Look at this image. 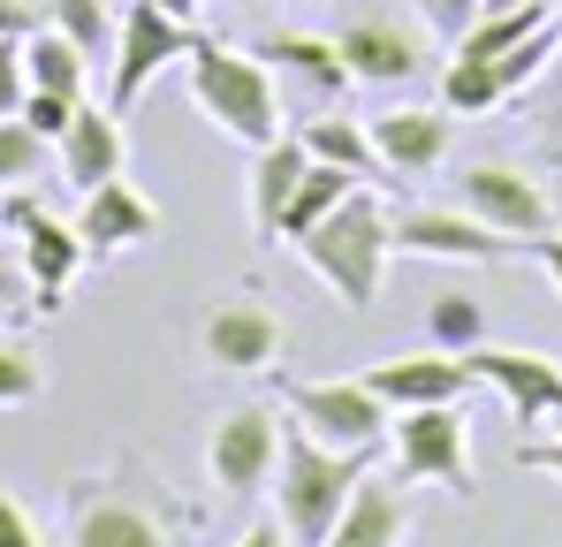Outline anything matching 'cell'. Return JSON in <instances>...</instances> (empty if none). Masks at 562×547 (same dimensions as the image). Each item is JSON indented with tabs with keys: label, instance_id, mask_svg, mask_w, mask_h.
Returning <instances> with one entry per match:
<instances>
[{
	"label": "cell",
	"instance_id": "1",
	"mask_svg": "<svg viewBox=\"0 0 562 547\" xmlns=\"http://www.w3.org/2000/svg\"><path fill=\"white\" fill-rule=\"evenodd\" d=\"M380 449H327L319 434H304L296 418L281 426V456H274V502H281V533L289 547H319L335 533L350 487L373 471Z\"/></svg>",
	"mask_w": 562,
	"mask_h": 547
},
{
	"label": "cell",
	"instance_id": "2",
	"mask_svg": "<svg viewBox=\"0 0 562 547\" xmlns=\"http://www.w3.org/2000/svg\"><path fill=\"white\" fill-rule=\"evenodd\" d=\"M183 85H190V107L236 137V145H274L281 137V91H274V69L251 54V46H221V38H198L183 62Z\"/></svg>",
	"mask_w": 562,
	"mask_h": 547
},
{
	"label": "cell",
	"instance_id": "3",
	"mask_svg": "<svg viewBox=\"0 0 562 547\" xmlns=\"http://www.w3.org/2000/svg\"><path fill=\"white\" fill-rule=\"evenodd\" d=\"M387 213L395 205H380L373 182H358L327 221H312L304 236H296V252H304V267L319 274L350 312H373L380 297V274H387V259H395V236H387Z\"/></svg>",
	"mask_w": 562,
	"mask_h": 547
},
{
	"label": "cell",
	"instance_id": "4",
	"mask_svg": "<svg viewBox=\"0 0 562 547\" xmlns=\"http://www.w3.org/2000/svg\"><path fill=\"white\" fill-rule=\"evenodd\" d=\"M457 205H464L471 221L502 228L517 252H532L540 236H555V221H562L555 190L540 176H525L517 160H471L464 176H457Z\"/></svg>",
	"mask_w": 562,
	"mask_h": 547
},
{
	"label": "cell",
	"instance_id": "5",
	"mask_svg": "<svg viewBox=\"0 0 562 547\" xmlns=\"http://www.w3.org/2000/svg\"><path fill=\"white\" fill-rule=\"evenodd\" d=\"M387 449H395V479H426V487H449V494L479 487V471H471V418L457 403L395 411L387 418Z\"/></svg>",
	"mask_w": 562,
	"mask_h": 547
},
{
	"label": "cell",
	"instance_id": "6",
	"mask_svg": "<svg viewBox=\"0 0 562 547\" xmlns=\"http://www.w3.org/2000/svg\"><path fill=\"white\" fill-rule=\"evenodd\" d=\"M190 46H198V31H190L183 15H160L153 0H122L114 62H106V107H114V114H130V107H137V91L153 85L160 69L190 62Z\"/></svg>",
	"mask_w": 562,
	"mask_h": 547
},
{
	"label": "cell",
	"instance_id": "7",
	"mask_svg": "<svg viewBox=\"0 0 562 547\" xmlns=\"http://www.w3.org/2000/svg\"><path fill=\"white\" fill-rule=\"evenodd\" d=\"M274 456H281V418L267 403H236V411H221L213 434H205V479H213L221 494L251 502V494L274 487Z\"/></svg>",
	"mask_w": 562,
	"mask_h": 547
},
{
	"label": "cell",
	"instance_id": "8",
	"mask_svg": "<svg viewBox=\"0 0 562 547\" xmlns=\"http://www.w3.org/2000/svg\"><path fill=\"white\" fill-rule=\"evenodd\" d=\"M387 236L403 259H441V267H494L509 259L517 244L486 221H471L464 205H395L387 213Z\"/></svg>",
	"mask_w": 562,
	"mask_h": 547
},
{
	"label": "cell",
	"instance_id": "9",
	"mask_svg": "<svg viewBox=\"0 0 562 547\" xmlns=\"http://www.w3.org/2000/svg\"><path fill=\"white\" fill-rule=\"evenodd\" d=\"M289 418L304 434H319L327 449H380L395 411L380 403L373 388H366V372H358V380H296L289 388Z\"/></svg>",
	"mask_w": 562,
	"mask_h": 547
},
{
	"label": "cell",
	"instance_id": "10",
	"mask_svg": "<svg viewBox=\"0 0 562 547\" xmlns=\"http://www.w3.org/2000/svg\"><path fill=\"white\" fill-rule=\"evenodd\" d=\"M69 547H176V525L145 494H122L114 479H77L69 487Z\"/></svg>",
	"mask_w": 562,
	"mask_h": 547
},
{
	"label": "cell",
	"instance_id": "11",
	"mask_svg": "<svg viewBox=\"0 0 562 547\" xmlns=\"http://www.w3.org/2000/svg\"><path fill=\"white\" fill-rule=\"evenodd\" d=\"M198 350H205L213 372H267L289 350V327H281L259 297H221L205 312V327H198Z\"/></svg>",
	"mask_w": 562,
	"mask_h": 547
},
{
	"label": "cell",
	"instance_id": "12",
	"mask_svg": "<svg viewBox=\"0 0 562 547\" xmlns=\"http://www.w3.org/2000/svg\"><path fill=\"white\" fill-rule=\"evenodd\" d=\"M471 380H486L502 403H509V418L517 426H548L562 403V358H548V350H494V343H479V350H464Z\"/></svg>",
	"mask_w": 562,
	"mask_h": 547
},
{
	"label": "cell",
	"instance_id": "13",
	"mask_svg": "<svg viewBox=\"0 0 562 547\" xmlns=\"http://www.w3.org/2000/svg\"><path fill=\"white\" fill-rule=\"evenodd\" d=\"M335 54H342L350 85H387V91L426 69V46H418V31H403V15H350L335 31Z\"/></svg>",
	"mask_w": 562,
	"mask_h": 547
},
{
	"label": "cell",
	"instance_id": "14",
	"mask_svg": "<svg viewBox=\"0 0 562 547\" xmlns=\"http://www.w3.org/2000/svg\"><path fill=\"white\" fill-rule=\"evenodd\" d=\"M366 130H373V153H380L387 176H434V168L449 160L457 114H449V107H387Z\"/></svg>",
	"mask_w": 562,
	"mask_h": 547
},
{
	"label": "cell",
	"instance_id": "15",
	"mask_svg": "<svg viewBox=\"0 0 562 547\" xmlns=\"http://www.w3.org/2000/svg\"><path fill=\"white\" fill-rule=\"evenodd\" d=\"M77 236H85V252L92 259H114V252H137V244H153L160 236V205L137 190V182H99L85 190V213H77Z\"/></svg>",
	"mask_w": 562,
	"mask_h": 547
},
{
	"label": "cell",
	"instance_id": "16",
	"mask_svg": "<svg viewBox=\"0 0 562 547\" xmlns=\"http://www.w3.org/2000/svg\"><path fill=\"white\" fill-rule=\"evenodd\" d=\"M366 388H373L387 411H426V403H464L471 365L449 350H426V358H380L366 365Z\"/></svg>",
	"mask_w": 562,
	"mask_h": 547
},
{
	"label": "cell",
	"instance_id": "17",
	"mask_svg": "<svg viewBox=\"0 0 562 547\" xmlns=\"http://www.w3.org/2000/svg\"><path fill=\"white\" fill-rule=\"evenodd\" d=\"M403 540H411V487L366 471V479L350 487V502H342L335 533H327L319 547H403Z\"/></svg>",
	"mask_w": 562,
	"mask_h": 547
},
{
	"label": "cell",
	"instance_id": "18",
	"mask_svg": "<svg viewBox=\"0 0 562 547\" xmlns=\"http://www.w3.org/2000/svg\"><path fill=\"white\" fill-rule=\"evenodd\" d=\"M54 160H61V182L85 198L99 182L122 176V160H130V145H122V114L114 107H77V122L61 130V145H54Z\"/></svg>",
	"mask_w": 562,
	"mask_h": 547
},
{
	"label": "cell",
	"instance_id": "19",
	"mask_svg": "<svg viewBox=\"0 0 562 547\" xmlns=\"http://www.w3.org/2000/svg\"><path fill=\"white\" fill-rule=\"evenodd\" d=\"M85 259H92V252H85L77 221H54L46 205L23 221V281L38 289V312H61V297H69V281H77Z\"/></svg>",
	"mask_w": 562,
	"mask_h": 547
},
{
	"label": "cell",
	"instance_id": "20",
	"mask_svg": "<svg viewBox=\"0 0 562 547\" xmlns=\"http://www.w3.org/2000/svg\"><path fill=\"white\" fill-rule=\"evenodd\" d=\"M304 137H289L281 130L274 145H259V160H251V236L259 244H281V205H289V190L304 176Z\"/></svg>",
	"mask_w": 562,
	"mask_h": 547
},
{
	"label": "cell",
	"instance_id": "21",
	"mask_svg": "<svg viewBox=\"0 0 562 547\" xmlns=\"http://www.w3.org/2000/svg\"><path fill=\"white\" fill-rule=\"evenodd\" d=\"M267 69L281 62V77H296V85H312V91H350V69H342V54H335V38H319V31H267L259 46H251Z\"/></svg>",
	"mask_w": 562,
	"mask_h": 547
},
{
	"label": "cell",
	"instance_id": "22",
	"mask_svg": "<svg viewBox=\"0 0 562 547\" xmlns=\"http://www.w3.org/2000/svg\"><path fill=\"white\" fill-rule=\"evenodd\" d=\"M548 23H555V0H494V8H479V15H471V31L457 38V54L494 62V54L525 46V38H532V31H548Z\"/></svg>",
	"mask_w": 562,
	"mask_h": 547
},
{
	"label": "cell",
	"instance_id": "23",
	"mask_svg": "<svg viewBox=\"0 0 562 547\" xmlns=\"http://www.w3.org/2000/svg\"><path fill=\"white\" fill-rule=\"evenodd\" d=\"M23 77L31 91H61V99H85V77H92V54L77 38H61L54 23L23 31Z\"/></svg>",
	"mask_w": 562,
	"mask_h": 547
},
{
	"label": "cell",
	"instance_id": "24",
	"mask_svg": "<svg viewBox=\"0 0 562 547\" xmlns=\"http://www.w3.org/2000/svg\"><path fill=\"white\" fill-rule=\"evenodd\" d=\"M296 137H304V153H312V160H327V168H350L358 182H373V176H380L373 130H366V122H350V114H319V122H304Z\"/></svg>",
	"mask_w": 562,
	"mask_h": 547
},
{
	"label": "cell",
	"instance_id": "25",
	"mask_svg": "<svg viewBox=\"0 0 562 547\" xmlns=\"http://www.w3.org/2000/svg\"><path fill=\"white\" fill-rule=\"evenodd\" d=\"M358 190V176L350 168H327V160H304V176H296V190H289V205H281V244H296L312 221H327L342 198Z\"/></svg>",
	"mask_w": 562,
	"mask_h": 547
},
{
	"label": "cell",
	"instance_id": "26",
	"mask_svg": "<svg viewBox=\"0 0 562 547\" xmlns=\"http://www.w3.org/2000/svg\"><path fill=\"white\" fill-rule=\"evenodd\" d=\"M426 335H434V350L464 358V350L486 343V304H479L471 289H441V297H434V312H426Z\"/></svg>",
	"mask_w": 562,
	"mask_h": 547
},
{
	"label": "cell",
	"instance_id": "27",
	"mask_svg": "<svg viewBox=\"0 0 562 547\" xmlns=\"http://www.w3.org/2000/svg\"><path fill=\"white\" fill-rule=\"evenodd\" d=\"M441 107H449V114H494V107H509V91L494 77V62L457 54V62L441 69Z\"/></svg>",
	"mask_w": 562,
	"mask_h": 547
},
{
	"label": "cell",
	"instance_id": "28",
	"mask_svg": "<svg viewBox=\"0 0 562 547\" xmlns=\"http://www.w3.org/2000/svg\"><path fill=\"white\" fill-rule=\"evenodd\" d=\"M46 23H54L61 38H77V46L92 54V69L114 54V15H106V0H46Z\"/></svg>",
	"mask_w": 562,
	"mask_h": 547
},
{
	"label": "cell",
	"instance_id": "29",
	"mask_svg": "<svg viewBox=\"0 0 562 547\" xmlns=\"http://www.w3.org/2000/svg\"><path fill=\"white\" fill-rule=\"evenodd\" d=\"M555 38H562V23H548V31H532L525 46L494 54V77H502V91H509V99H525V85H540V77H548V62H555Z\"/></svg>",
	"mask_w": 562,
	"mask_h": 547
},
{
	"label": "cell",
	"instance_id": "30",
	"mask_svg": "<svg viewBox=\"0 0 562 547\" xmlns=\"http://www.w3.org/2000/svg\"><path fill=\"white\" fill-rule=\"evenodd\" d=\"M38 160H46V137H38L23 114H8V122H0V190L31 182V176H38Z\"/></svg>",
	"mask_w": 562,
	"mask_h": 547
},
{
	"label": "cell",
	"instance_id": "31",
	"mask_svg": "<svg viewBox=\"0 0 562 547\" xmlns=\"http://www.w3.org/2000/svg\"><path fill=\"white\" fill-rule=\"evenodd\" d=\"M38 388H46V372H38V350H23V343H0V411L31 403Z\"/></svg>",
	"mask_w": 562,
	"mask_h": 547
},
{
	"label": "cell",
	"instance_id": "32",
	"mask_svg": "<svg viewBox=\"0 0 562 547\" xmlns=\"http://www.w3.org/2000/svg\"><path fill=\"white\" fill-rule=\"evenodd\" d=\"M77 107H85V99H61V91H23V107H15V114H23L46 145H61V130L77 122Z\"/></svg>",
	"mask_w": 562,
	"mask_h": 547
},
{
	"label": "cell",
	"instance_id": "33",
	"mask_svg": "<svg viewBox=\"0 0 562 547\" xmlns=\"http://www.w3.org/2000/svg\"><path fill=\"white\" fill-rule=\"evenodd\" d=\"M532 122H540V145L562 160V38H555V62L540 77V99H532Z\"/></svg>",
	"mask_w": 562,
	"mask_h": 547
},
{
	"label": "cell",
	"instance_id": "34",
	"mask_svg": "<svg viewBox=\"0 0 562 547\" xmlns=\"http://www.w3.org/2000/svg\"><path fill=\"white\" fill-rule=\"evenodd\" d=\"M471 15H479V0H418V23H426L434 38H449V46L471 31Z\"/></svg>",
	"mask_w": 562,
	"mask_h": 547
},
{
	"label": "cell",
	"instance_id": "35",
	"mask_svg": "<svg viewBox=\"0 0 562 547\" xmlns=\"http://www.w3.org/2000/svg\"><path fill=\"white\" fill-rule=\"evenodd\" d=\"M23 91H31V77H23V38H0V122L23 107Z\"/></svg>",
	"mask_w": 562,
	"mask_h": 547
},
{
	"label": "cell",
	"instance_id": "36",
	"mask_svg": "<svg viewBox=\"0 0 562 547\" xmlns=\"http://www.w3.org/2000/svg\"><path fill=\"white\" fill-rule=\"evenodd\" d=\"M0 547H38V525L23 517V502L0 487Z\"/></svg>",
	"mask_w": 562,
	"mask_h": 547
},
{
	"label": "cell",
	"instance_id": "37",
	"mask_svg": "<svg viewBox=\"0 0 562 547\" xmlns=\"http://www.w3.org/2000/svg\"><path fill=\"white\" fill-rule=\"evenodd\" d=\"M517 464H525V471H548V479H562V434H555V442H517Z\"/></svg>",
	"mask_w": 562,
	"mask_h": 547
},
{
	"label": "cell",
	"instance_id": "38",
	"mask_svg": "<svg viewBox=\"0 0 562 547\" xmlns=\"http://www.w3.org/2000/svg\"><path fill=\"white\" fill-rule=\"evenodd\" d=\"M31 213H38V198H31V190L15 182V190L0 198V228H8V236H23V221H31Z\"/></svg>",
	"mask_w": 562,
	"mask_h": 547
},
{
	"label": "cell",
	"instance_id": "39",
	"mask_svg": "<svg viewBox=\"0 0 562 547\" xmlns=\"http://www.w3.org/2000/svg\"><path fill=\"white\" fill-rule=\"evenodd\" d=\"M38 31V0H0V38H23Z\"/></svg>",
	"mask_w": 562,
	"mask_h": 547
},
{
	"label": "cell",
	"instance_id": "40",
	"mask_svg": "<svg viewBox=\"0 0 562 547\" xmlns=\"http://www.w3.org/2000/svg\"><path fill=\"white\" fill-rule=\"evenodd\" d=\"M236 547H289V533H281V517H259V525H251Z\"/></svg>",
	"mask_w": 562,
	"mask_h": 547
},
{
	"label": "cell",
	"instance_id": "41",
	"mask_svg": "<svg viewBox=\"0 0 562 547\" xmlns=\"http://www.w3.org/2000/svg\"><path fill=\"white\" fill-rule=\"evenodd\" d=\"M532 259H540V267H548V281L562 289V236H540V244H532Z\"/></svg>",
	"mask_w": 562,
	"mask_h": 547
},
{
	"label": "cell",
	"instance_id": "42",
	"mask_svg": "<svg viewBox=\"0 0 562 547\" xmlns=\"http://www.w3.org/2000/svg\"><path fill=\"white\" fill-rule=\"evenodd\" d=\"M15 297H23V274H15V267H8V259H0V312H8Z\"/></svg>",
	"mask_w": 562,
	"mask_h": 547
},
{
	"label": "cell",
	"instance_id": "43",
	"mask_svg": "<svg viewBox=\"0 0 562 547\" xmlns=\"http://www.w3.org/2000/svg\"><path fill=\"white\" fill-rule=\"evenodd\" d=\"M153 8H160V15H183V23H190V15H198L205 0H153Z\"/></svg>",
	"mask_w": 562,
	"mask_h": 547
},
{
	"label": "cell",
	"instance_id": "44",
	"mask_svg": "<svg viewBox=\"0 0 562 547\" xmlns=\"http://www.w3.org/2000/svg\"><path fill=\"white\" fill-rule=\"evenodd\" d=\"M548 426H555V434H562V403H555V418H548Z\"/></svg>",
	"mask_w": 562,
	"mask_h": 547
}]
</instances>
